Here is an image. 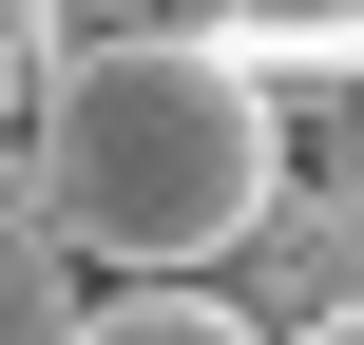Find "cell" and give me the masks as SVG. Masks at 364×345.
<instances>
[{"label":"cell","instance_id":"1","mask_svg":"<svg viewBox=\"0 0 364 345\" xmlns=\"http://www.w3.org/2000/svg\"><path fill=\"white\" fill-rule=\"evenodd\" d=\"M19 192L77 269H211L288 192V96L173 19H58V58L19 96Z\"/></svg>","mask_w":364,"mask_h":345},{"label":"cell","instance_id":"2","mask_svg":"<svg viewBox=\"0 0 364 345\" xmlns=\"http://www.w3.org/2000/svg\"><path fill=\"white\" fill-rule=\"evenodd\" d=\"M77 327H96V269L19 211V230H0V345H77Z\"/></svg>","mask_w":364,"mask_h":345},{"label":"cell","instance_id":"3","mask_svg":"<svg viewBox=\"0 0 364 345\" xmlns=\"http://www.w3.org/2000/svg\"><path fill=\"white\" fill-rule=\"evenodd\" d=\"M58 19H154V0H58Z\"/></svg>","mask_w":364,"mask_h":345}]
</instances>
